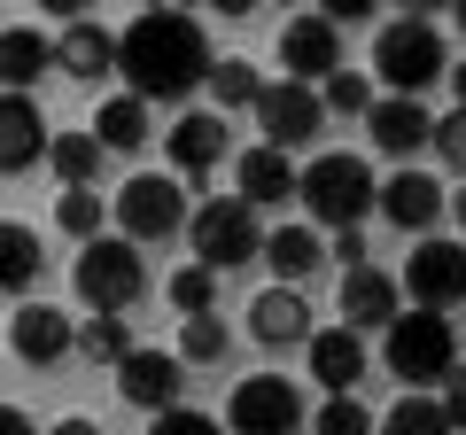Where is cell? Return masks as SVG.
<instances>
[{
    "label": "cell",
    "instance_id": "obj_1",
    "mask_svg": "<svg viewBox=\"0 0 466 435\" xmlns=\"http://www.w3.org/2000/svg\"><path fill=\"white\" fill-rule=\"evenodd\" d=\"M210 39H202V24L187 16V8H148V16H133V32H125V86H133L140 101H187L195 86H210Z\"/></svg>",
    "mask_w": 466,
    "mask_h": 435
},
{
    "label": "cell",
    "instance_id": "obj_2",
    "mask_svg": "<svg viewBox=\"0 0 466 435\" xmlns=\"http://www.w3.org/2000/svg\"><path fill=\"white\" fill-rule=\"evenodd\" d=\"M303 210L319 218V226H334V234H350V226H366V210H381V179H373L366 156H311L303 164Z\"/></svg>",
    "mask_w": 466,
    "mask_h": 435
},
{
    "label": "cell",
    "instance_id": "obj_3",
    "mask_svg": "<svg viewBox=\"0 0 466 435\" xmlns=\"http://www.w3.org/2000/svg\"><path fill=\"white\" fill-rule=\"evenodd\" d=\"M389 373L397 381H412V389H428V381H451L459 373V335H451V319L443 311H404L397 327H389Z\"/></svg>",
    "mask_w": 466,
    "mask_h": 435
},
{
    "label": "cell",
    "instance_id": "obj_4",
    "mask_svg": "<svg viewBox=\"0 0 466 435\" xmlns=\"http://www.w3.org/2000/svg\"><path fill=\"white\" fill-rule=\"evenodd\" d=\"M70 280H78V303H86V311H125V303L148 288L140 241H133V234H116V241H86Z\"/></svg>",
    "mask_w": 466,
    "mask_h": 435
},
{
    "label": "cell",
    "instance_id": "obj_5",
    "mask_svg": "<svg viewBox=\"0 0 466 435\" xmlns=\"http://www.w3.org/2000/svg\"><path fill=\"white\" fill-rule=\"evenodd\" d=\"M373 70H381L397 94H428L435 78H451V55H443V32L435 24H420V16H404V24H389L381 39H373Z\"/></svg>",
    "mask_w": 466,
    "mask_h": 435
},
{
    "label": "cell",
    "instance_id": "obj_6",
    "mask_svg": "<svg viewBox=\"0 0 466 435\" xmlns=\"http://www.w3.org/2000/svg\"><path fill=\"white\" fill-rule=\"evenodd\" d=\"M265 226H257V202H241V195H218V202H202L195 210V257L210 272H233V265H249V257H265Z\"/></svg>",
    "mask_w": 466,
    "mask_h": 435
},
{
    "label": "cell",
    "instance_id": "obj_7",
    "mask_svg": "<svg viewBox=\"0 0 466 435\" xmlns=\"http://www.w3.org/2000/svg\"><path fill=\"white\" fill-rule=\"evenodd\" d=\"M116 226L133 241H171L187 226V195L171 187V171H140V179L116 187Z\"/></svg>",
    "mask_w": 466,
    "mask_h": 435
},
{
    "label": "cell",
    "instance_id": "obj_8",
    "mask_svg": "<svg viewBox=\"0 0 466 435\" xmlns=\"http://www.w3.org/2000/svg\"><path fill=\"white\" fill-rule=\"evenodd\" d=\"M233 435H296L303 428V397L296 381L280 373H249V381H233Z\"/></svg>",
    "mask_w": 466,
    "mask_h": 435
},
{
    "label": "cell",
    "instance_id": "obj_9",
    "mask_svg": "<svg viewBox=\"0 0 466 435\" xmlns=\"http://www.w3.org/2000/svg\"><path fill=\"white\" fill-rule=\"evenodd\" d=\"M257 125H265L272 148H303V140L327 125V94L303 86V78H280V86H265V101H257Z\"/></svg>",
    "mask_w": 466,
    "mask_h": 435
},
{
    "label": "cell",
    "instance_id": "obj_10",
    "mask_svg": "<svg viewBox=\"0 0 466 435\" xmlns=\"http://www.w3.org/2000/svg\"><path fill=\"white\" fill-rule=\"evenodd\" d=\"M404 288H412V303H428V311L459 303V296H466V249H459V241L420 234V249L404 257Z\"/></svg>",
    "mask_w": 466,
    "mask_h": 435
},
{
    "label": "cell",
    "instance_id": "obj_11",
    "mask_svg": "<svg viewBox=\"0 0 466 435\" xmlns=\"http://www.w3.org/2000/svg\"><path fill=\"white\" fill-rule=\"evenodd\" d=\"M280 70L303 78V86H327L342 70V32L327 16H288L280 24Z\"/></svg>",
    "mask_w": 466,
    "mask_h": 435
},
{
    "label": "cell",
    "instance_id": "obj_12",
    "mask_svg": "<svg viewBox=\"0 0 466 435\" xmlns=\"http://www.w3.org/2000/svg\"><path fill=\"white\" fill-rule=\"evenodd\" d=\"M373 148L381 156H420V148H435V117H428V101L420 94H389V101H373Z\"/></svg>",
    "mask_w": 466,
    "mask_h": 435
},
{
    "label": "cell",
    "instance_id": "obj_13",
    "mask_svg": "<svg viewBox=\"0 0 466 435\" xmlns=\"http://www.w3.org/2000/svg\"><path fill=\"white\" fill-rule=\"evenodd\" d=\"M8 342H16L24 366H55L63 350H78V327H70L55 303H16V319H8Z\"/></svg>",
    "mask_w": 466,
    "mask_h": 435
},
{
    "label": "cell",
    "instance_id": "obj_14",
    "mask_svg": "<svg viewBox=\"0 0 466 435\" xmlns=\"http://www.w3.org/2000/svg\"><path fill=\"white\" fill-rule=\"evenodd\" d=\"M311 381L327 389V397H350V389L366 381V342H358V327H327V335H311Z\"/></svg>",
    "mask_w": 466,
    "mask_h": 435
},
{
    "label": "cell",
    "instance_id": "obj_15",
    "mask_svg": "<svg viewBox=\"0 0 466 435\" xmlns=\"http://www.w3.org/2000/svg\"><path fill=\"white\" fill-rule=\"evenodd\" d=\"M443 210H451V195L428 179V171H397V179L381 187V218H389V226H404V234H428Z\"/></svg>",
    "mask_w": 466,
    "mask_h": 435
},
{
    "label": "cell",
    "instance_id": "obj_16",
    "mask_svg": "<svg viewBox=\"0 0 466 435\" xmlns=\"http://www.w3.org/2000/svg\"><path fill=\"white\" fill-rule=\"evenodd\" d=\"M116 389H125L140 412H171V404H179V358L171 350H133L116 366Z\"/></svg>",
    "mask_w": 466,
    "mask_h": 435
},
{
    "label": "cell",
    "instance_id": "obj_17",
    "mask_svg": "<svg viewBox=\"0 0 466 435\" xmlns=\"http://www.w3.org/2000/svg\"><path fill=\"white\" fill-rule=\"evenodd\" d=\"M55 47H63V70L78 86H109V70H125V39H109L101 24H70Z\"/></svg>",
    "mask_w": 466,
    "mask_h": 435
},
{
    "label": "cell",
    "instance_id": "obj_18",
    "mask_svg": "<svg viewBox=\"0 0 466 435\" xmlns=\"http://www.w3.org/2000/svg\"><path fill=\"white\" fill-rule=\"evenodd\" d=\"M241 202H257V210H265V202H296L303 195V179H296V164H288V148H272V140H257L249 156H241Z\"/></svg>",
    "mask_w": 466,
    "mask_h": 435
},
{
    "label": "cell",
    "instance_id": "obj_19",
    "mask_svg": "<svg viewBox=\"0 0 466 435\" xmlns=\"http://www.w3.org/2000/svg\"><path fill=\"white\" fill-rule=\"evenodd\" d=\"M342 319L366 335V327H397V280L389 272H373V265H358V272H342Z\"/></svg>",
    "mask_w": 466,
    "mask_h": 435
},
{
    "label": "cell",
    "instance_id": "obj_20",
    "mask_svg": "<svg viewBox=\"0 0 466 435\" xmlns=\"http://www.w3.org/2000/svg\"><path fill=\"white\" fill-rule=\"evenodd\" d=\"M0 70H8V94H32L47 70H63V47H47V32H32V24H8V39H0Z\"/></svg>",
    "mask_w": 466,
    "mask_h": 435
},
{
    "label": "cell",
    "instance_id": "obj_21",
    "mask_svg": "<svg viewBox=\"0 0 466 435\" xmlns=\"http://www.w3.org/2000/svg\"><path fill=\"white\" fill-rule=\"evenodd\" d=\"M249 335L265 342V350H288V342L311 335V311H303L296 288H265V296L249 303Z\"/></svg>",
    "mask_w": 466,
    "mask_h": 435
},
{
    "label": "cell",
    "instance_id": "obj_22",
    "mask_svg": "<svg viewBox=\"0 0 466 435\" xmlns=\"http://www.w3.org/2000/svg\"><path fill=\"white\" fill-rule=\"evenodd\" d=\"M164 140H171V164H179L187 179H202V171L226 156V117H210V109H187V117L171 125Z\"/></svg>",
    "mask_w": 466,
    "mask_h": 435
},
{
    "label": "cell",
    "instance_id": "obj_23",
    "mask_svg": "<svg viewBox=\"0 0 466 435\" xmlns=\"http://www.w3.org/2000/svg\"><path fill=\"white\" fill-rule=\"evenodd\" d=\"M55 140H47V117H39V101L32 94H8V117H0V164L8 171H24V164H39Z\"/></svg>",
    "mask_w": 466,
    "mask_h": 435
},
{
    "label": "cell",
    "instance_id": "obj_24",
    "mask_svg": "<svg viewBox=\"0 0 466 435\" xmlns=\"http://www.w3.org/2000/svg\"><path fill=\"white\" fill-rule=\"evenodd\" d=\"M94 133H101V148H116V156L148 148V101H140V94H109L94 109Z\"/></svg>",
    "mask_w": 466,
    "mask_h": 435
},
{
    "label": "cell",
    "instance_id": "obj_25",
    "mask_svg": "<svg viewBox=\"0 0 466 435\" xmlns=\"http://www.w3.org/2000/svg\"><path fill=\"white\" fill-rule=\"evenodd\" d=\"M265 265H272V272H280V280H288V288H296V280H311V272H319V265H327V241H319V234H311V226H280V234H272V241H265Z\"/></svg>",
    "mask_w": 466,
    "mask_h": 435
},
{
    "label": "cell",
    "instance_id": "obj_26",
    "mask_svg": "<svg viewBox=\"0 0 466 435\" xmlns=\"http://www.w3.org/2000/svg\"><path fill=\"white\" fill-rule=\"evenodd\" d=\"M101 156H109V148H101V133H94V125H86V133H55L47 164H55V179L86 187V179H94V171H101Z\"/></svg>",
    "mask_w": 466,
    "mask_h": 435
},
{
    "label": "cell",
    "instance_id": "obj_27",
    "mask_svg": "<svg viewBox=\"0 0 466 435\" xmlns=\"http://www.w3.org/2000/svg\"><path fill=\"white\" fill-rule=\"evenodd\" d=\"M32 272H39V234L8 218V226H0V288H8V296H24V288H32Z\"/></svg>",
    "mask_w": 466,
    "mask_h": 435
},
{
    "label": "cell",
    "instance_id": "obj_28",
    "mask_svg": "<svg viewBox=\"0 0 466 435\" xmlns=\"http://www.w3.org/2000/svg\"><path fill=\"white\" fill-rule=\"evenodd\" d=\"M381 435H459V420H451V404H435V397H404V404H389V420H381Z\"/></svg>",
    "mask_w": 466,
    "mask_h": 435
},
{
    "label": "cell",
    "instance_id": "obj_29",
    "mask_svg": "<svg viewBox=\"0 0 466 435\" xmlns=\"http://www.w3.org/2000/svg\"><path fill=\"white\" fill-rule=\"evenodd\" d=\"M78 350L101 358V366H125V358H133V327H125L116 311H94V319L78 327Z\"/></svg>",
    "mask_w": 466,
    "mask_h": 435
},
{
    "label": "cell",
    "instance_id": "obj_30",
    "mask_svg": "<svg viewBox=\"0 0 466 435\" xmlns=\"http://www.w3.org/2000/svg\"><path fill=\"white\" fill-rule=\"evenodd\" d=\"M210 94H218V109H257V101H265V78H257V63L226 55V63L210 70Z\"/></svg>",
    "mask_w": 466,
    "mask_h": 435
},
{
    "label": "cell",
    "instance_id": "obj_31",
    "mask_svg": "<svg viewBox=\"0 0 466 435\" xmlns=\"http://www.w3.org/2000/svg\"><path fill=\"white\" fill-rule=\"evenodd\" d=\"M311 435H381V420H373L358 397H327L319 420H311Z\"/></svg>",
    "mask_w": 466,
    "mask_h": 435
},
{
    "label": "cell",
    "instance_id": "obj_32",
    "mask_svg": "<svg viewBox=\"0 0 466 435\" xmlns=\"http://www.w3.org/2000/svg\"><path fill=\"white\" fill-rule=\"evenodd\" d=\"M319 94H327V109H342V117H373V86H366V70H334Z\"/></svg>",
    "mask_w": 466,
    "mask_h": 435
},
{
    "label": "cell",
    "instance_id": "obj_33",
    "mask_svg": "<svg viewBox=\"0 0 466 435\" xmlns=\"http://www.w3.org/2000/svg\"><path fill=\"white\" fill-rule=\"evenodd\" d=\"M55 226H63V234H78V241H101V195L70 187V195H63V210H55Z\"/></svg>",
    "mask_w": 466,
    "mask_h": 435
},
{
    "label": "cell",
    "instance_id": "obj_34",
    "mask_svg": "<svg viewBox=\"0 0 466 435\" xmlns=\"http://www.w3.org/2000/svg\"><path fill=\"white\" fill-rule=\"evenodd\" d=\"M210 280H218L210 265H179V272H171V303H179L187 319H202V311H210Z\"/></svg>",
    "mask_w": 466,
    "mask_h": 435
},
{
    "label": "cell",
    "instance_id": "obj_35",
    "mask_svg": "<svg viewBox=\"0 0 466 435\" xmlns=\"http://www.w3.org/2000/svg\"><path fill=\"white\" fill-rule=\"evenodd\" d=\"M179 350L187 358H226V319H218V311L187 319V327H179Z\"/></svg>",
    "mask_w": 466,
    "mask_h": 435
},
{
    "label": "cell",
    "instance_id": "obj_36",
    "mask_svg": "<svg viewBox=\"0 0 466 435\" xmlns=\"http://www.w3.org/2000/svg\"><path fill=\"white\" fill-rule=\"evenodd\" d=\"M148 435H226V428H218L210 412H187V404H171V412L148 420Z\"/></svg>",
    "mask_w": 466,
    "mask_h": 435
},
{
    "label": "cell",
    "instance_id": "obj_37",
    "mask_svg": "<svg viewBox=\"0 0 466 435\" xmlns=\"http://www.w3.org/2000/svg\"><path fill=\"white\" fill-rule=\"evenodd\" d=\"M435 156H443L451 171H466V109H451V117H435Z\"/></svg>",
    "mask_w": 466,
    "mask_h": 435
},
{
    "label": "cell",
    "instance_id": "obj_38",
    "mask_svg": "<svg viewBox=\"0 0 466 435\" xmlns=\"http://www.w3.org/2000/svg\"><path fill=\"white\" fill-rule=\"evenodd\" d=\"M373 8H381V0H319V16H327V24H366Z\"/></svg>",
    "mask_w": 466,
    "mask_h": 435
},
{
    "label": "cell",
    "instance_id": "obj_39",
    "mask_svg": "<svg viewBox=\"0 0 466 435\" xmlns=\"http://www.w3.org/2000/svg\"><path fill=\"white\" fill-rule=\"evenodd\" d=\"M443 404H451V420H459V435H466V366L443 381Z\"/></svg>",
    "mask_w": 466,
    "mask_h": 435
},
{
    "label": "cell",
    "instance_id": "obj_40",
    "mask_svg": "<svg viewBox=\"0 0 466 435\" xmlns=\"http://www.w3.org/2000/svg\"><path fill=\"white\" fill-rule=\"evenodd\" d=\"M334 257L358 272V265H366V234H358V226H350V234H334Z\"/></svg>",
    "mask_w": 466,
    "mask_h": 435
},
{
    "label": "cell",
    "instance_id": "obj_41",
    "mask_svg": "<svg viewBox=\"0 0 466 435\" xmlns=\"http://www.w3.org/2000/svg\"><path fill=\"white\" fill-rule=\"evenodd\" d=\"M39 8H47V16H63V24H86V8H94V0H39Z\"/></svg>",
    "mask_w": 466,
    "mask_h": 435
},
{
    "label": "cell",
    "instance_id": "obj_42",
    "mask_svg": "<svg viewBox=\"0 0 466 435\" xmlns=\"http://www.w3.org/2000/svg\"><path fill=\"white\" fill-rule=\"evenodd\" d=\"M202 8H218V16H257V0H202Z\"/></svg>",
    "mask_w": 466,
    "mask_h": 435
},
{
    "label": "cell",
    "instance_id": "obj_43",
    "mask_svg": "<svg viewBox=\"0 0 466 435\" xmlns=\"http://www.w3.org/2000/svg\"><path fill=\"white\" fill-rule=\"evenodd\" d=\"M397 8H412V16H420V24H428V16H435V8H459V0H397Z\"/></svg>",
    "mask_w": 466,
    "mask_h": 435
},
{
    "label": "cell",
    "instance_id": "obj_44",
    "mask_svg": "<svg viewBox=\"0 0 466 435\" xmlns=\"http://www.w3.org/2000/svg\"><path fill=\"white\" fill-rule=\"evenodd\" d=\"M0 435H32V420H24L16 404H8V412H0Z\"/></svg>",
    "mask_w": 466,
    "mask_h": 435
},
{
    "label": "cell",
    "instance_id": "obj_45",
    "mask_svg": "<svg viewBox=\"0 0 466 435\" xmlns=\"http://www.w3.org/2000/svg\"><path fill=\"white\" fill-rule=\"evenodd\" d=\"M47 435H101V428H94V420H55Z\"/></svg>",
    "mask_w": 466,
    "mask_h": 435
},
{
    "label": "cell",
    "instance_id": "obj_46",
    "mask_svg": "<svg viewBox=\"0 0 466 435\" xmlns=\"http://www.w3.org/2000/svg\"><path fill=\"white\" fill-rule=\"evenodd\" d=\"M451 86H459V109H466V63H451Z\"/></svg>",
    "mask_w": 466,
    "mask_h": 435
},
{
    "label": "cell",
    "instance_id": "obj_47",
    "mask_svg": "<svg viewBox=\"0 0 466 435\" xmlns=\"http://www.w3.org/2000/svg\"><path fill=\"white\" fill-rule=\"evenodd\" d=\"M451 210H459V226H466V187H459V195H451Z\"/></svg>",
    "mask_w": 466,
    "mask_h": 435
},
{
    "label": "cell",
    "instance_id": "obj_48",
    "mask_svg": "<svg viewBox=\"0 0 466 435\" xmlns=\"http://www.w3.org/2000/svg\"><path fill=\"white\" fill-rule=\"evenodd\" d=\"M140 8H179V0H140Z\"/></svg>",
    "mask_w": 466,
    "mask_h": 435
},
{
    "label": "cell",
    "instance_id": "obj_49",
    "mask_svg": "<svg viewBox=\"0 0 466 435\" xmlns=\"http://www.w3.org/2000/svg\"><path fill=\"white\" fill-rule=\"evenodd\" d=\"M451 16H459V32H466V0H459V8H451Z\"/></svg>",
    "mask_w": 466,
    "mask_h": 435
},
{
    "label": "cell",
    "instance_id": "obj_50",
    "mask_svg": "<svg viewBox=\"0 0 466 435\" xmlns=\"http://www.w3.org/2000/svg\"><path fill=\"white\" fill-rule=\"evenodd\" d=\"M280 8H296V0H280Z\"/></svg>",
    "mask_w": 466,
    "mask_h": 435
}]
</instances>
